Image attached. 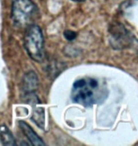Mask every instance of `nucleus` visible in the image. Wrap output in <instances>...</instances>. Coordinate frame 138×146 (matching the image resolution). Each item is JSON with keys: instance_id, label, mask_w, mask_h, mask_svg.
<instances>
[{"instance_id": "5", "label": "nucleus", "mask_w": 138, "mask_h": 146, "mask_svg": "<svg viewBox=\"0 0 138 146\" xmlns=\"http://www.w3.org/2000/svg\"><path fill=\"white\" fill-rule=\"evenodd\" d=\"M19 125L23 130V134L25 135V137L28 139V141L31 142L32 145H34V146H44L45 145L42 139H40L39 136L35 133V131L33 130V129L30 127L25 122L20 121Z\"/></svg>"}, {"instance_id": "3", "label": "nucleus", "mask_w": 138, "mask_h": 146, "mask_svg": "<svg viewBox=\"0 0 138 146\" xmlns=\"http://www.w3.org/2000/svg\"><path fill=\"white\" fill-rule=\"evenodd\" d=\"M23 45L33 60L42 61L44 56V39L40 26L29 25L23 38Z\"/></svg>"}, {"instance_id": "6", "label": "nucleus", "mask_w": 138, "mask_h": 146, "mask_svg": "<svg viewBox=\"0 0 138 146\" xmlns=\"http://www.w3.org/2000/svg\"><path fill=\"white\" fill-rule=\"evenodd\" d=\"M113 39H115L114 43L117 44V48H119V45H124L126 43H128L130 39V36L128 35V32L125 30V28L123 27L122 25H120V28L117 27V30L116 29V32L113 33Z\"/></svg>"}, {"instance_id": "9", "label": "nucleus", "mask_w": 138, "mask_h": 146, "mask_svg": "<svg viewBox=\"0 0 138 146\" xmlns=\"http://www.w3.org/2000/svg\"><path fill=\"white\" fill-rule=\"evenodd\" d=\"M64 36H65V38L68 39V40H72V39H74L76 38L77 34L72 30H66L64 32Z\"/></svg>"}, {"instance_id": "7", "label": "nucleus", "mask_w": 138, "mask_h": 146, "mask_svg": "<svg viewBox=\"0 0 138 146\" xmlns=\"http://www.w3.org/2000/svg\"><path fill=\"white\" fill-rule=\"evenodd\" d=\"M0 140L2 143L7 146H13L16 144L15 139L11 134V130L6 125H0Z\"/></svg>"}, {"instance_id": "10", "label": "nucleus", "mask_w": 138, "mask_h": 146, "mask_svg": "<svg viewBox=\"0 0 138 146\" xmlns=\"http://www.w3.org/2000/svg\"><path fill=\"white\" fill-rule=\"evenodd\" d=\"M72 1H76V2H83V1H86V0H72Z\"/></svg>"}, {"instance_id": "8", "label": "nucleus", "mask_w": 138, "mask_h": 146, "mask_svg": "<svg viewBox=\"0 0 138 146\" xmlns=\"http://www.w3.org/2000/svg\"><path fill=\"white\" fill-rule=\"evenodd\" d=\"M32 119L37 125L42 128L43 125H44V112H43V109L40 107H37L34 110V112H33Z\"/></svg>"}, {"instance_id": "2", "label": "nucleus", "mask_w": 138, "mask_h": 146, "mask_svg": "<svg viewBox=\"0 0 138 146\" xmlns=\"http://www.w3.org/2000/svg\"><path fill=\"white\" fill-rule=\"evenodd\" d=\"M38 13V8L31 0H13L11 16L14 25L18 27L31 25Z\"/></svg>"}, {"instance_id": "1", "label": "nucleus", "mask_w": 138, "mask_h": 146, "mask_svg": "<svg viewBox=\"0 0 138 146\" xmlns=\"http://www.w3.org/2000/svg\"><path fill=\"white\" fill-rule=\"evenodd\" d=\"M106 97V87L94 78H82L77 80L72 85V101L84 107H91L95 104L102 103Z\"/></svg>"}, {"instance_id": "4", "label": "nucleus", "mask_w": 138, "mask_h": 146, "mask_svg": "<svg viewBox=\"0 0 138 146\" xmlns=\"http://www.w3.org/2000/svg\"><path fill=\"white\" fill-rule=\"evenodd\" d=\"M39 86L38 76L34 71H29L26 73L23 80V90L26 95L34 94Z\"/></svg>"}]
</instances>
